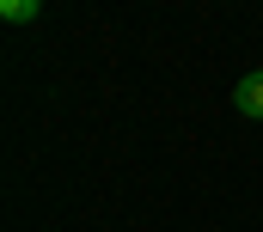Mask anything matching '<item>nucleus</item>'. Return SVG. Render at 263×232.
<instances>
[{
  "mask_svg": "<svg viewBox=\"0 0 263 232\" xmlns=\"http://www.w3.org/2000/svg\"><path fill=\"white\" fill-rule=\"evenodd\" d=\"M233 110H239V116H257V122H263V73H245V80L233 86Z\"/></svg>",
  "mask_w": 263,
  "mask_h": 232,
  "instance_id": "nucleus-1",
  "label": "nucleus"
},
{
  "mask_svg": "<svg viewBox=\"0 0 263 232\" xmlns=\"http://www.w3.org/2000/svg\"><path fill=\"white\" fill-rule=\"evenodd\" d=\"M37 12H43V0H0V18L6 25H31Z\"/></svg>",
  "mask_w": 263,
  "mask_h": 232,
  "instance_id": "nucleus-2",
  "label": "nucleus"
}]
</instances>
